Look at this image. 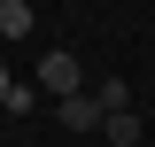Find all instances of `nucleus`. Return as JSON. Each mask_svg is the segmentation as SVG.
<instances>
[{"mask_svg": "<svg viewBox=\"0 0 155 147\" xmlns=\"http://www.w3.org/2000/svg\"><path fill=\"white\" fill-rule=\"evenodd\" d=\"M39 93H54V101L85 93V70H78V54H70V47H47V62H39Z\"/></svg>", "mask_w": 155, "mask_h": 147, "instance_id": "1", "label": "nucleus"}, {"mask_svg": "<svg viewBox=\"0 0 155 147\" xmlns=\"http://www.w3.org/2000/svg\"><path fill=\"white\" fill-rule=\"evenodd\" d=\"M54 116H62V132H93L101 124V93H70V101H54Z\"/></svg>", "mask_w": 155, "mask_h": 147, "instance_id": "2", "label": "nucleus"}, {"mask_svg": "<svg viewBox=\"0 0 155 147\" xmlns=\"http://www.w3.org/2000/svg\"><path fill=\"white\" fill-rule=\"evenodd\" d=\"M0 39H31V0H0Z\"/></svg>", "mask_w": 155, "mask_h": 147, "instance_id": "3", "label": "nucleus"}, {"mask_svg": "<svg viewBox=\"0 0 155 147\" xmlns=\"http://www.w3.org/2000/svg\"><path fill=\"white\" fill-rule=\"evenodd\" d=\"M109 124V147H140V116L132 109H116V116H101Z\"/></svg>", "mask_w": 155, "mask_h": 147, "instance_id": "4", "label": "nucleus"}, {"mask_svg": "<svg viewBox=\"0 0 155 147\" xmlns=\"http://www.w3.org/2000/svg\"><path fill=\"white\" fill-rule=\"evenodd\" d=\"M116 109H132V85H124V77H109V85H101V116H116Z\"/></svg>", "mask_w": 155, "mask_h": 147, "instance_id": "5", "label": "nucleus"}, {"mask_svg": "<svg viewBox=\"0 0 155 147\" xmlns=\"http://www.w3.org/2000/svg\"><path fill=\"white\" fill-rule=\"evenodd\" d=\"M8 85H16V77H8V70H0V101H8Z\"/></svg>", "mask_w": 155, "mask_h": 147, "instance_id": "6", "label": "nucleus"}]
</instances>
